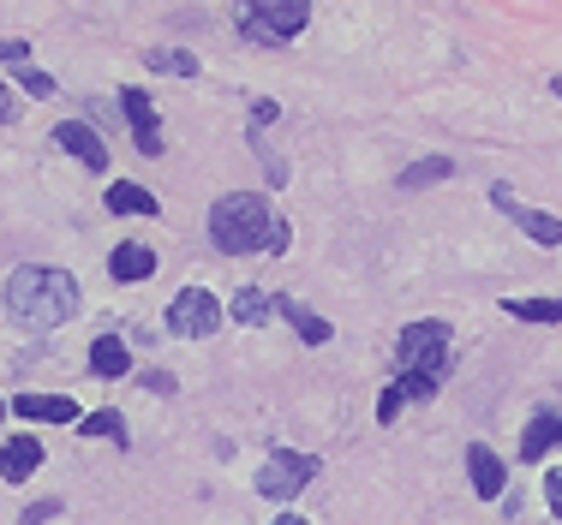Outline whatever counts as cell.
Here are the masks:
<instances>
[{"instance_id":"obj_31","label":"cell","mask_w":562,"mask_h":525,"mask_svg":"<svg viewBox=\"0 0 562 525\" xmlns=\"http://www.w3.org/2000/svg\"><path fill=\"white\" fill-rule=\"evenodd\" d=\"M551 90H557V96H562V78H557V84H551Z\"/></svg>"},{"instance_id":"obj_11","label":"cell","mask_w":562,"mask_h":525,"mask_svg":"<svg viewBox=\"0 0 562 525\" xmlns=\"http://www.w3.org/2000/svg\"><path fill=\"white\" fill-rule=\"evenodd\" d=\"M467 478H473V490L485 495V502H497V495H503V483H508L503 460L485 448V442H473V448H467Z\"/></svg>"},{"instance_id":"obj_22","label":"cell","mask_w":562,"mask_h":525,"mask_svg":"<svg viewBox=\"0 0 562 525\" xmlns=\"http://www.w3.org/2000/svg\"><path fill=\"white\" fill-rule=\"evenodd\" d=\"M78 430H85V436H109V442H126V424H120V412H114V407L90 412V419L78 424Z\"/></svg>"},{"instance_id":"obj_7","label":"cell","mask_w":562,"mask_h":525,"mask_svg":"<svg viewBox=\"0 0 562 525\" xmlns=\"http://www.w3.org/2000/svg\"><path fill=\"white\" fill-rule=\"evenodd\" d=\"M120 107L132 119V138H138V156H162V119H156V102L144 90H120Z\"/></svg>"},{"instance_id":"obj_3","label":"cell","mask_w":562,"mask_h":525,"mask_svg":"<svg viewBox=\"0 0 562 525\" xmlns=\"http://www.w3.org/2000/svg\"><path fill=\"white\" fill-rule=\"evenodd\" d=\"M401 358V383H443L449 370V329L443 322H407L395 341Z\"/></svg>"},{"instance_id":"obj_24","label":"cell","mask_w":562,"mask_h":525,"mask_svg":"<svg viewBox=\"0 0 562 525\" xmlns=\"http://www.w3.org/2000/svg\"><path fill=\"white\" fill-rule=\"evenodd\" d=\"M401 400H407V388H383V400H378V424H395V412H401Z\"/></svg>"},{"instance_id":"obj_21","label":"cell","mask_w":562,"mask_h":525,"mask_svg":"<svg viewBox=\"0 0 562 525\" xmlns=\"http://www.w3.org/2000/svg\"><path fill=\"white\" fill-rule=\"evenodd\" d=\"M144 60H150L156 72H173V78H198V60H192V54H180V48H156V54H144Z\"/></svg>"},{"instance_id":"obj_4","label":"cell","mask_w":562,"mask_h":525,"mask_svg":"<svg viewBox=\"0 0 562 525\" xmlns=\"http://www.w3.org/2000/svg\"><path fill=\"white\" fill-rule=\"evenodd\" d=\"M305 19H312L305 0H263V7H251L246 19H239V31L258 36V43H288V36L305 31Z\"/></svg>"},{"instance_id":"obj_17","label":"cell","mask_w":562,"mask_h":525,"mask_svg":"<svg viewBox=\"0 0 562 525\" xmlns=\"http://www.w3.org/2000/svg\"><path fill=\"white\" fill-rule=\"evenodd\" d=\"M281 317H288V322H293V329H300V334H305V346H324V341H329V322H324V317H317V311H305V305H300V299H281Z\"/></svg>"},{"instance_id":"obj_27","label":"cell","mask_w":562,"mask_h":525,"mask_svg":"<svg viewBox=\"0 0 562 525\" xmlns=\"http://www.w3.org/2000/svg\"><path fill=\"white\" fill-rule=\"evenodd\" d=\"M55 514H60V502H36L31 514H24V525H48V520H55Z\"/></svg>"},{"instance_id":"obj_18","label":"cell","mask_w":562,"mask_h":525,"mask_svg":"<svg viewBox=\"0 0 562 525\" xmlns=\"http://www.w3.org/2000/svg\"><path fill=\"white\" fill-rule=\"evenodd\" d=\"M90 370H97V376H126V370H132V353H126V346H120L114 334H109V341L90 346Z\"/></svg>"},{"instance_id":"obj_5","label":"cell","mask_w":562,"mask_h":525,"mask_svg":"<svg viewBox=\"0 0 562 525\" xmlns=\"http://www.w3.org/2000/svg\"><path fill=\"white\" fill-rule=\"evenodd\" d=\"M317 478V454H293V448H276L270 460H263L258 472V490L270 495V502H288V495H300L305 483Z\"/></svg>"},{"instance_id":"obj_15","label":"cell","mask_w":562,"mask_h":525,"mask_svg":"<svg viewBox=\"0 0 562 525\" xmlns=\"http://www.w3.org/2000/svg\"><path fill=\"white\" fill-rule=\"evenodd\" d=\"M276 311H281V299H276V293H263V287H246L234 299V322H246V329H263Z\"/></svg>"},{"instance_id":"obj_12","label":"cell","mask_w":562,"mask_h":525,"mask_svg":"<svg viewBox=\"0 0 562 525\" xmlns=\"http://www.w3.org/2000/svg\"><path fill=\"white\" fill-rule=\"evenodd\" d=\"M43 466V442L36 436H12V442H0V478L7 483H24Z\"/></svg>"},{"instance_id":"obj_14","label":"cell","mask_w":562,"mask_h":525,"mask_svg":"<svg viewBox=\"0 0 562 525\" xmlns=\"http://www.w3.org/2000/svg\"><path fill=\"white\" fill-rule=\"evenodd\" d=\"M109 209H114V215H162V204H156V197L144 192L138 180H114V185H109Z\"/></svg>"},{"instance_id":"obj_10","label":"cell","mask_w":562,"mask_h":525,"mask_svg":"<svg viewBox=\"0 0 562 525\" xmlns=\"http://www.w3.org/2000/svg\"><path fill=\"white\" fill-rule=\"evenodd\" d=\"M491 197H497V209H503V215H515V221L527 227L532 239H539V246H562V215L527 209V204H515V197H508V192H491Z\"/></svg>"},{"instance_id":"obj_23","label":"cell","mask_w":562,"mask_h":525,"mask_svg":"<svg viewBox=\"0 0 562 525\" xmlns=\"http://www.w3.org/2000/svg\"><path fill=\"white\" fill-rule=\"evenodd\" d=\"M19 84L31 90V96H55V78H48V72H36V66H19Z\"/></svg>"},{"instance_id":"obj_32","label":"cell","mask_w":562,"mask_h":525,"mask_svg":"<svg viewBox=\"0 0 562 525\" xmlns=\"http://www.w3.org/2000/svg\"><path fill=\"white\" fill-rule=\"evenodd\" d=\"M0 419H7V407H0Z\"/></svg>"},{"instance_id":"obj_16","label":"cell","mask_w":562,"mask_h":525,"mask_svg":"<svg viewBox=\"0 0 562 525\" xmlns=\"http://www.w3.org/2000/svg\"><path fill=\"white\" fill-rule=\"evenodd\" d=\"M156 269V251L150 246H114V258H109V275L114 281H144Z\"/></svg>"},{"instance_id":"obj_20","label":"cell","mask_w":562,"mask_h":525,"mask_svg":"<svg viewBox=\"0 0 562 525\" xmlns=\"http://www.w3.org/2000/svg\"><path fill=\"white\" fill-rule=\"evenodd\" d=\"M449 161L443 156H431V161H413L407 173H401V192H419V185H437V180H449Z\"/></svg>"},{"instance_id":"obj_2","label":"cell","mask_w":562,"mask_h":525,"mask_svg":"<svg viewBox=\"0 0 562 525\" xmlns=\"http://www.w3.org/2000/svg\"><path fill=\"white\" fill-rule=\"evenodd\" d=\"M78 281L66 269H12L7 275V311L24 322V329H60V322L78 317Z\"/></svg>"},{"instance_id":"obj_25","label":"cell","mask_w":562,"mask_h":525,"mask_svg":"<svg viewBox=\"0 0 562 525\" xmlns=\"http://www.w3.org/2000/svg\"><path fill=\"white\" fill-rule=\"evenodd\" d=\"M0 60H7V66H31V43H19V36H7V43H0Z\"/></svg>"},{"instance_id":"obj_13","label":"cell","mask_w":562,"mask_h":525,"mask_svg":"<svg viewBox=\"0 0 562 525\" xmlns=\"http://www.w3.org/2000/svg\"><path fill=\"white\" fill-rule=\"evenodd\" d=\"M551 448H562V419L557 412H539L527 424V436H520V460H544Z\"/></svg>"},{"instance_id":"obj_30","label":"cell","mask_w":562,"mask_h":525,"mask_svg":"<svg viewBox=\"0 0 562 525\" xmlns=\"http://www.w3.org/2000/svg\"><path fill=\"white\" fill-rule=\"evenodd\" d=\"M276 525H305V520H293V514H281V520H276Z\"/></svg>"},{"instance_id":"obj_6","label":"cell","mask_w":562,"mask_h":525,"mask_svg":"<svg viewBox=\"0 0 562 525\" xmlns=\"http://www.w3.org/2000/svg\"><path fill=\"white\" fill-rule=\"evenodd\" d=\"M216 329H222V305L210 299L204 287H186L180 299L168 305V334H180V341H210Z\"/></svg>"},{"instance_id":"obj_8","label":"cell","mask_w":562,"mask_h":525,"mask_svg":"<svg viewBox=\"0 0 562 525\" xmlns=\"http://www.w3.org/2000/svg\"><path fill=\"white\" fill-rule=\"evenodd\" d=\"M55 144H60V150H72V156L85 161L90 173H102V168H109V150H102V138L85 126V119H60V126H55Z\"/></svg>"},{"instance_id":"obj_19","label":"cell","mask_w":562,"mask_h":525,"mask_svg":"<svg viewBox=\"0 0 562 525\" xmlns=\"http://www.w3.org/2000/svg\"><path fill=\"white\" fill-rule=\"evenodd\" d=\"M508 317H520V322H562V293H557V299H508Z\"/></svg>"},{"instance_id":"obj_9","label":"cell","mask_w":562,"mask_h":525,"mask_svg":"<svg viewBox=\"0 0 562 525\" xmlns=\"http://www.w3.org/2000/svg\"><path fill=\"white\" fill-rule=\"evenodd\" d=\"M12 412H19V419H36V424H85L72 395H19Z\"/></svg>"},{"instance_id":"obj_1","label":"cell","mask_w":562,"mask_h":525,"mask_svg":"<svg viewBox=\"0 0 562 525\" xmlns=\"http://www.w3.org/2000/svg\"><path fill=\"white\" fill-rule=\"evenodd\" d=\"M210 239L227 251V258H246V251H288V221L276 215L270 197L258 192H227L210 209Z\"/></svg>"},{"instance_id":"obj_28","label":"cell","mask_w":562,"mask_h":525,"mask_svg":"<svg viewBox=\"0 0 562 525\" xmlns=\"http://www.w3.org/2000/svg\"><path fill=\"white\" fill-rule=\"evenodd\" d=\"M12 114H19V96H12V90H7V84H0V126H7V119H12Z\"/></svg>"},{"instance_id":"obj_26","label":"cell","mask_w":562,"mask_h":525,"mask_svg":"<svg viewBox=\"0 0 562 525\" xmlns=\"http://www.w3.org/2000/svg\"><path fill=\"white\" fill-rule=\"evenodd\" d=\"M544 502H551V514L562 520V472H551V478H544Z\"/></svg>"},{"instance_id":"obj_29","label":"cell","mask_w":562,"mask_h":525,"mask_svg":"<svg viewBox=\"0 0 562 525\" xmlns=\"http://www.w3.org/2000/svg\"><path fill=\"white\" fill-rule=\"evenodd\" d=\"M144 388H156V395H168V388H173V376H168V370H150V376H144Z\"/></svg>"}]
</instances>
